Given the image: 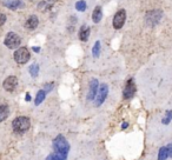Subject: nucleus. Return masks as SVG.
Returning <instances> with one entry per match:
<instances>
[{
    "label": "nucleus",
    "mask_w": 172,
    "mask_h": 160,
    "mask_svg": "<svg viewBox=\"0 0 172 160\" xmlns=\"http://www.w3.org/2000/svg\"><path fill=\"white\" fill-rule=\"evenodd\" d=\"M72 7L75 12L85 13V12H87L91 7V0H73Z\"/></svg>",
    "instance_id": "nucleus-11"
},
{
    "label": "nucleus",
    "mask_w": 172,
    "mask_h": 160,
    "mask_svg": "<svg viewBox=\"0 0 172 160\" xmlns=\"http://www.w3.org/2000/svg\"><path fill=\"white\" fill-rule=\"evenodd\" d=\"M147 141L151 144H164L172 137V108H164L150 118L147 125Z\"/></svg>",
    "instance_id": "nucleus-2"
},
{
    "label": "nucleus",
    "mask_w": 172,
    "mask_h": 160,
    "mask_svg": "<svg viewBox=\"0 0 172 160\" xmlns=\"http://www.w3.org/2000/svg\"><path fill=\"white\" fill-rule=\"evenodd\" d=\"M141 100L147 108L163 104L172 88V59L156 55L140 69L137 78Z\"/></svg>",
    "instance_id": "nucleus-1"
},
{
    "label": "nucleus",
    "mask_w": 172,
    "mask_h": 160,
    "mask_svg": "<svg viewBox=\"0 0 172 160\" xmlns=\"http://www.w3.org/2000/svg\"><path fill=\"white\" fill-rule=\"evenodd\" d=\"M90 33H91V28L89 25H83L79 29V39L81 40V41H87L89 38H90Z\"/></svg>",
    "instance_id": "nucleus-16"
},
{
    "label": "nucleus",
    "mask_w": 172,
    "mask_h": 160,
    "mask_svg": "<svg viewBox=\"0 0 172 160\" xmlns=\"http://www.w3.org/2000/svg\"><path fill=\"white\" fill-rule=\"evenodd\" d=\"M31 121H30V118L27 117H18L13 120L12 123V127H13V131L17 133H24L26 132L28 128H30Z\"/></svg>",
    "instance_id": "nucleus-3"
},
{
    "label": "nucleus",
    "mask_w": 172,
    "mask_h": 160,
    "mask_svg": "<svg viewBox=\"0 0 172 160\" xmlns=\"http://www.w3.org/2000/svg\"><path fill=\"white\" fill-rule=\"evenodd\" d=\"M98 88H99V83L97 79H90L89 81V86H87V92H86V101H94L95 97H97V93H98Z\"/></svg>",
    "instance_id": "nucleus-7"
},
{
    "label": "nucleus",
    "mask_w": 172,
    "mask_h": 160,
    "mask_svg": "<svg viewBox=\"0 0 172 160\" xmlns=\"http://www.w3.org/2000/svg\"><path fill=\"white\" fill-rule=\"evenodd\" d=\"M136 93V85H135V81L133 79H129L126 81V85L124 87V92H123V97L124 99H131L133 98Z\"/></svg>",
    "instance_id": "nucleus-12"
},
{
    "label": "nucleus",
    "mask_w": 172,
    "mask_h": 160,
    "mask_svg": "<svg viewBox=\"0 0 172 160\" xmlns=\"http://www.w3.org/2000/svg\"><path fill=\"white\" fill-rule=\"evenodd\" d=\"M38 25H39V19H38L37 15H30L28 17V19L26 20V28L27 29H30V31H33V29H35L38 27Z\"/></svg>",
    "instance_id": "nucleus-15"
},
{
    "label": "nucleus",
    "mask_w": 172,
    "mask_h": 160,
    "mask_svg": "<svg viewBox=\"0 0 172 160\" xmlns=\"http://www.w3.org/2000/svg\"><path fill=\"white\" fill-rule=\"evenodd\" d=\"M9 113V109L7 105H0V123L4 121V120L8 117Z\"/></svg>",
    "instance_id": "nucleus-19"
},
{
    "label": "nucleus",
    "mask_w": 172,
    "mask_h": 160,
    "mask_svg": "<svg viewBox=\"0 0 172 160\" xmlns=\"http://www.w3.org/2000/svg\"><path fill=\"white\" fill-rule=\"evenodd\" d=\"M21 0H8V1H5L4 5L9 8V9H12V11H15V9H18L19 7L21 6Z\"/></svg>",
    "instance_id": "nucleus-18"
},
{
    "label": "nucleus",
    "mask_w": 172,
    "mask_h": 160,
    "mask_svg": "<svg viewBox=\"0 0 172 160\" xmlns=\"http://www.w3.org/2000/svg\"><path fill=\"white\" fill-rule=\"evenodd\" d=\"M103 19V8L101 6H95L92 11V21L94 24H99Z\"/></svg>",
    "instance_id": "nucleus-17"
},
{
    "label": "nucleus",
    "mask_w": 172,
    "mask_h": 160,
    "mask_svg": "<svg viewBox=\"0 0 172 160\" xmlns=\"http://www.w3.org/2000/svg\"><path fill=\"white\" fill-rule=\"evenodd\" d=\"M6 15L4 13H0V26H3L5 23H6Z\"/></svg>",
    "instance_id": "nucleus-21"
},
{
    "label": "nucleus",
    "mask_w": 172,
    "mask_h": 160,
    "mask_svg": "<svg viewBox=\"0 0 172 160\" xmlns=\"http://www.w3.org/2000/svg\"><path fill=\"white\" fill-rule=\"evenodd\" d=\"M17 86H18V79H17V77H14V75L7 77V78L4 80V83H3V87L6 89L7 92H13Z\"/></svg>",
    "instance_id": "nucleus-14"
},
{
    "label": "nucleus",
    "mask_w": 172,
    "mask_h": 160,
    "mask_svg": "<svg viewBox=\"0 0 172 160\" xmlns=\"http://www.w3.org/2000/svg\"><path fill=\"white\" fill-rule=\"evenodd\" d=\"M125 20H126V11L124 8H121L113 17V20H112L113 28L114 29H120L124 26V24H125Z\"/></svg>",
    "instance_id": "nucleus-9"
},
{
    "label": "nucleus",
    "mask_w": 172,
    "mask_h": 160,
    "mask_svg": "<svg viewBox=\"0 0 172 160\" xmlns=\"http://www.w3.org/2000/svg\"><path fill=\"white\" fill-rule=\"evenodd\" d=\"M109 93H110V91H109V85L105 84V83H103V84L99 86L97 97H95L94 101H93L94 106H95V107H100L105 101H106V99H107V97H109Z\"/></svg>",
    "instance_id": "nucleus-6"
},
{
    "label": "nucleus",
    "mask_w": 172,
    "mask_h": 160,
    "mask_svg": "<svg viewBox=\"0 0 172 160\" xmlns=\"http://www.w3.org/2000/svg\"><path fill=\"white\" fill-rule=\"evenodd\" d=\"M151 160H172V144L161 146L156 153L152 154Z\"/></svg>",
    "instance_id": "nucleus-4"
},
{
    "label": "nucleus",
    "mask_w": 172,
    "mask_h": 160,
    "mask_svg": "<svg viewBox=\"0 0 172 160\" xmlns=\"http://www.w3.org/2000/svg\"><path fill=\"white\" fill-rule=\"evenodd\" d=\"M53 147L57 154H60L66 158V154H67V151H69V144L63 135H58L55 138L53 143Z\"/></svg>",
    "instance_id": "nucleus-5"
},
{
    "label": "nucleus",
    "mask_w": 172,
    "mask_h": 160,
    "mask_svg": "<svg viewBox=\"0 0 172 160\" xmlns=\"http://www.w3.org/2000/svg\"><path fill=\"white\" fill-rule=\"evenodd\" d=\"M45 94H46V91H45V89H43V91H39V92H38L37 98H35V105L41 104V101L45 99Z\"/></svg>",
    "instance_id": "nucleus-20"
},
{
    "label": "nucleus",
    "mask_w": 172,
    "mask_h": 160,
    "mask_svg": "<svg viewBox=\"0 0 172 160\" xmlns=\"http://www.w3.org/2000/svg\"><path fill=\"white\" fill-rule=\"evenodd\" d=\"M4 43L8 48H17L21 44V38L14 32H9V33H7Z\"/></svg>",
    "instance_id": "nucleus-10"
},
{
    "label": "nucleus",
    "mask_w": 172,
    "mask_h": 160,
    "mask_svg": "<svg viewBox=\"0 0 172 160\" xmlns=\"http://www.w3.org/2000/svg\"><path fill=\"white\" fill-rule=\"evenodd\" d=\"M30 58H31V54H30V51H28L27 47L23 46L20 48H18L14 52V60L20 65L26 64L28 60H30Z\"/></svg>",
    "instance_id": "nucleus-8"
},
{
    "label": "nucleus",
    "mask_w": 172,
    "mask_h": 160,
    "mask_svg": "<svg viewBox=\"0 0 172 160\" xmlns=\"http://www.w3.org/2000/svg\"><path fill=\"white\" fill-rule=\"evenodd\" d=\"M161 15H163V13H161L160 9H155V11H151L146 14V23L151 26H153L156 24L159 23V20L161 19Z\"/></svg>",
    "instance_id": "nucleus-13"
}]
</instances>
